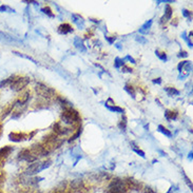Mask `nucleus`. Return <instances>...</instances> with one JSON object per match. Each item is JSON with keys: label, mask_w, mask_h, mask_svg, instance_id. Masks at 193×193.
<instances>
[{"label": "nucleus", "mask_w": 193, "mask_h": 193, "mask_svg": "<svg viewBox=\"0 0 193 193\" xmlns=\"http://www.w3.org/2000/svg\"><path fill=\"white\" fill-rule=\"evenodd\" d=\"M62 119L66 124H79L80 116L77 111L72 109L71 107L64 108L62 112Z\"/></svg>", "instance_id": "obj_1"}, {"label": "nucleus", "mask_w": 193, "mask_h": 193, "mask_svg": "<svg viewBox=\"0 0 193 193\" xmlns=\"http://www.w3.org/2000/svg\"><path fill=\"white\" fill-rule=\"evenodd\" d=\"M12 152V148L9 146L4 147V148L0 149V164H2L5 160V158L10 155V153Z\"/></svg>", "instance_id": "obj_2"}, {"label": "nucleus", "mask_w": 193, "mask_h": 193, "mask_svg": "<svg viewBox=\"0 0 193 193\" xmlns=\"http://www.w3.org/2000/svg\"><path fill=\"white\" fill-rule=\"evenodd\" d=\"M10 138L14 142H20V140H23L25 138V134L21 133V132H14V133L10 134Z\"/></svg>", "instance_id": "obj_3"}, {"label": "nucleus", "mask_w": 193, "mask_h": 193, "mask_svg": "<svg viewBox=\"0 0 193 193\" xmlns=\"http://www.w3.org/2000/svg\"><path fill=\"white\" fill-rule=\"evenodd\" d=\"M58 32L60 34H68L70 32H73V29H72V27L69 23H63V25H61L58 28Z\"/></svg>", "instance_id": "obj_4"}, {"label": "nucleus", "mask_w": 193, "mask_h": 193, "mask_svg": "<svg viewBox=\"0 0 193 193\" xmlns=\"http://www.w3.org/2000/svg\"><path fill=\"white\" fill-rule=\"evenodd\" d=\"M165 117L167 118V120L176 119V117H177V112L172 111V110H167L166 113H165Z\"/></svg>", "instance_id": "obj_5"}, {"label": "nucleus", "mask_w": 193, "mask_h": 193, "mask_svg": "<svg viewBox=\"0 0 193 193\" xmlns=\"http://www.w3.org/2000/svg\"><path fill=\"white\" fill-rule=\"evenodd\" d=\"M152 23H153V20L152 19H150L149 21H147V22L142 27V29L139 30V32L142 34H147L149 32V30H150V28H151Z\"/></svg>", "instance_id": "obj_6"}, {"label": "nucleus", "mask_w": 193, "mask_h": 193, "mask_svg": "<svg viewBox=\"0 0 193 193\" xmlns=\"http://www.w3.org/2000/svg\"><path fill=\"white\" fill-rule=\"evenodd\" d=\"M166 92L168 93V95L169 96H174V95H180V91L178 90H176V89H174V88H170V87H168V88H166Z\"/></svg>", "instance_id": "obj_7"}, {"label": "nucleus", "mask_w": 193, "mask_h": 193, "mask_svg": "<svg viewBox=\"0 0 193 193\" xmlns=\"http://www.w3.org/2000/svg\"><path fill=\"white\" fill-rule=\"evenodd\" d=\"M171 16H172V9H171V7L167 5V7H166V12H165V16L162 17V22L164 21V19H170Z\"/></svg>", "instance_id": "obj_8"}, {"label": "nucleus", "mask_w": 193, "mask_h": 193, "mask_svg": "<svg viewBox=\"0 0 193 193\" xmlns=\"http://www.w3.org/2000/svg\"><path fill=\"white\" fill-rule=\"evenodd\" d=\"M158 131L160 132V133L165 134L166 136H168V137H171L172 136V133H171L170 131H169L168 129H166L164 126H158Z\"/></svg>", "instance_id": "obj_9"}, {"label": "nucleus", "mask_w": 193, "mask_h": 193, "mask_svg": "<svg viewBox=\"0 0 193 193\" xmlns=\"http://www.w3.org/2000/svg\"><path fill=\"white\" fill-rule=\"evenodd\" d=\"M74 43H75V45L77 48H79L81 51H86V49L83 48V43H82V40L80 39V38H75V41H74Z\"/></svg>", "instance_id": "obj_10"}, {"label": "nucleus", "mask_w": 193, "mask_h": 193, "mask_svg": "<svg viewBox=\"0 0 193 193\" xmlns=\"http://www.w3.org/2000/svg\"><path fill=\"white\" fill-rule=\"evenodd\" d=\"M124 90H126L127 92H128L130 95L132 96V97H135V91H134V89H133V87L132 86H129V84H127L126 87H124Z\"/></svg>", "instance_id": "obj_11"}, {"label": "nucleus", "mask_w": 193, "mask_h": 193, "mask_svg": "<svg viewBox=\"0 0 193 193\" xmlns=\"http://www.w3.org/2000/svg\"><path fill=\"white\" fill-rule=\"evenodd\" d=\"M110 111L112 112H117V113H124V109L122 108H119V107H116V106H112V107H107Z\"/></svg>", "instance_id": "obj_12"}, {"label": "nucleus", "mask_w": 193, "mask_h": 193, "mask_svg": "<svg viewBox=\"0 0 193 193\" xmlns=\"http://www.w3.org/2000/svg\"><path fill=\"white\" fill-rule=\"evenodd\" d=\"M155 54L157 55V57L159 58L160 60H164V61H166V60H167V55L164 53V52L155 51Z\"/></svg>", "instance_id": "obj_13"}, {"label": "nucleus", "mask_w": 193, "mask_h": 193, "mask_svg": "<svg viewBox=\"0 0 193 193\" xmlns=\"http://www.w3.org/2000/svg\"><path fill=\"white\" fill-rule=\"evenodd\" d=\"M124 60L120 59V58H118V57H117V58H116V59H115V64H114V66H115V68H117V69H118V68L122 67V66H124Z\"/></svg>", "instance_id": "obj_14"}, {"label": "nucleus", "mask_w": 193, "mask_h": 193, "mask_svg": "<svg viewBox=\"0 0 193 193\" xmlns=\"http://www.w3.org/2000/svg\"><path fill=\"white\" fill-rule=\"evenodd\" d=\"M42 12H43V13H45V14H47L48 16H50V17H54V14L52 13L51 9H50L49 7H43V9H42Z\"/></svg>", "instance_id": "obj_15"}, {"label": "nucleus", "mask_w": 193, "mask_h": 193, "mask_svg": "<svg viewBox=\"0 0 193 193\" xmlns=\"http://www.w3.org/2000/svg\"><path fill=\"white\" fill-rule=\"evenodd\" d=\"M126 116H124L122 117V119H121V121H120V124H119V128L121 129V130H126V126H127V121H126Z\"/></svg>", "instance_id": "obj_16"}, {"label": "nucleus", "mask_w": 193, "mask_h": 193, "mask_svg": "<svg viewBox=\"0 0 193 193\" xmlns=\"http://www.w3.org/2000/svg\"><path fill=\"white\" fill-rule=\"evenodd\" d=\"M133 151L135 152V153H137L138 155H140L142 157H145V152L142 151L140 149H137V148H135V147H133Z\"/></svg>", "instance_id": "obj_17"}, {"label": "nucleus", "mask_w": 193, "mask_h": 193, "mask_svg": "<svg viewBox=\"0 0 193 193\" xmlns=\"http://www.w3.org/2000/svg\"><path fill=\"white\" fill-rule=\"evenodd\" d=\"M122 60H124H124H129V61L131 62V63H135V59H134L133 57H131L130 55H127Z\"/></svg>", "instance_id": "obj_18"}, {"label": "nucleus", "mask_w": 193, "mask_h": 193, "mask_svg": "<svg viewBox=\"0 0 193 193\" xmlns=\"http://www.w3.org/2000/svg\"><path fill=\"white\" fill-rule=\"evenodd\" d=\"M183 15L187 18H191V12L187 11V10H183Z\"/></svg>", "instance_id": "obj_19"}, {"label": "nucleus", "mask_w": 193, "mask_h": 193, "mask_svg": "<svg viewBox=\"0 0 193 193\" xmlns=\"http://www.w3.org/2000/svg\"><path fill=\"white\" fill-rule=\"evenodd\" d=\"M81 133V129H79V130H78V132L77 133L75 134V135L74 136H72L71 138H70V142H71V140H74V139H76V137H78V136H79V134Z\"/></svg>", "instance_id": "obj_20"}, {"label": "nucleus", "mask_w": 193, "mask_h": 193, "mask_svg": "<svg viewBox=\"0 0 193 193\" xmlns=\"http://www.w3.org/2000/svg\"><path fill=\"white\" fill-rule=\"evenodd\" d=\"M106 39L108 40V41H109V43H111V45H112V43H113V42L115 41L116 38H115V37H111V38H110V37H106Z\"/></svg>", "instance_id": "obj_21"}, {"label": "nucleus", "mask_w": 193, "mask_h": 193, "mask_svg": "<svg viewBox=\"0 0 193 193\" xmlns=\"http://www.w3.org/2000/svg\"><path fill=\"white\" fill-rule=\"evenodd\" d=\"M178 56H180V57H187V56H188V54H187V52H180Z\"/></svg>", "instance_id": "obj_22"}, {"label": "nucleus", "mask_w": 193, "mask_h": 193, "mask_svg": "<svg viewBox=\"0 0 193 193\" xmlns=\"http://www.w3.org/2000/svg\"><path fill=\"white\" fill-rule=\"evenodd\" d=\"M136 40H137V41H139V42H142V43H145V42H146V39H144L142 37L136 38Z\"/></svg>", "instance_id": "obj_23"}, {"label": "nucleus", "mask_w": 193, "mask_h": 193, "mask_svg": "<svg viewBox=\"0 0 193 193\" xmlns=\"http://www.w3.org/2000/svg\"><path fill=\"white\" fill-rule=\"evenodd\" d=\"M153 82H154V83L159 84V83H162V79H160V78H157V79H154Z\"/></svg>", "instance_id": "obj_24"}, {"label": "nucleus", "mask_w": 193, "mask_h": 193, "mask_svg": "<svg viewBox=\"0 0 193 193\" xmlns=\"http://www.w3.org/2000/svg\"><path fill=\"white\" fill-rule=\"evenodd\" d=\"M1 130H2V126L0 124V134H1Z\"/></svg>", "instance_id": "obj_25"}]
</instances>
